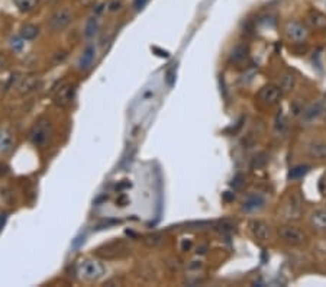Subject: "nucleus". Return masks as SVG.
I'll return each instance as SVG.
<instances>
[{
    "instance_id": "cd10ccee",
    "label": "nucleus",
    "mask_w": 326,
    "mask_h": 287,
    "mask_svg": "<svg viewBox=\"0 0 326 287\" xmlns=\"http://www.w3.org/2000/svg\"><path fill=\"white\" fill-rule=\"evenodd\" d=\"M12 47L15 48V49H20V48L23 47V42L19 38L12 39Z\"/></svg>"
},
{
    "instance_id": "c85d7f7f",
    "label": "nucleus",
    "mask_w": 326,
    "mask_h": 287,
    "mask_svg": "<svg viewBox=\"0 0 326 287\" xmlns=\"http://www.w3.org/2000/svg\"><path fill=\"white\" fill-rule=\"evenodd\" d=\"M6 66H8V58L0 54V70H3Z\"/></svg>"
},
{
    "instance_id": "aec40b11",
    "label": "nucleus",
    "mask_w": 326,
    "mask_h": 287,
    "mask_svg": "<svg viewBox=\"0 0 326 287\" xmlns=\"http://www.w3.org/2000/svg\"><path fill=\"white\" fill-rule=\"evenodd\" d=\"M13 147V135L6 129H0V154L8 153Z\"/></svg>"
},
{
    "instance_id": "2f4dec72",
    "label": "nucleus",
    "mask_w": 326,
    "mask_h": 287,
    "mask_svg": "<svg viewBox=\"0 0 326 287\" xmlns=\"http://www.w3.org/2000/svg\"><path fill=\"white\" fill-rule=\"evenodd\" d=\"M325 5H326V0H325Z\"/></svg>"
},
{
    "instance_id": "20e7f679",
    "label": "nucleus",
    "mask_w": 326,
    "mask_h": 287,
    "mask_svg": "<svg viewBox=\"0 0 326 287\" xmlns=\"http://www.w3.org/2000/svg\"><path fill=\"white\" fill-rule=\"evenodd\" d=\"M76 95V86L70 81L60 84L57 90L54 92V103L60 107H67L71 105Z\"/></svg>"
},
{
    "instance_id": "f8f14e48",
    "label": "nucleus",
    "mask_w": 326,
    "mask_h": 287,
    "mask_svg": "<svg viewBox=\"0 0 326 287\" xmlns=\"http://www.w3.org/2000/svg\"><path fill=\"white\" fill-rule=\"evenodd\" d=\"M250 228L254 238L258 241H269L271 238V226L264 220H252Z\"/></svg>"
},
{
    "instance_id": "dca6fc26",
    "label": "nucleus",
    "mask_w": 326,
    "mask_h": 287,
    "mask_svg": "<svg viewBox=\"0 0 326 287\" xmlns=\"http://www.w3.org/2000/svg\"><path fill=\"white\" fill-rule=\"evenodd\" d=\"M309 223L313 229L326 231V209H316L312 212Z\"/></svg>"
},
{
    "instance_id": "0eeeda50",
    "label": "nucleus",
    "mask_w": 326,
    "mask_h": 287,
    "mask_svg": "<svg viewBox=\"0 0 326 287\" xmlns=\"http://www.w3.org/2000/svg\"><path fill=\"white\" fill-rule=\"evenodd\" d=\"M73 20V15L67 8H61V9L55 10L51 18H49V28L52 31H63L66 29L71 23Z\"/></svg>"
},
{
    "instance_id": "9b49d317",
    "label": "nucleus",
    "mask_w": 326,
    "mask_h": 287,
    "mask_svg": "<svg viewBox=\"0 0 326 287\" xmlns=\"http://www.w3.org/2000/svg\"><path fill=\"white\" fill-rule=\"evenodd\" d=\"M39 86H41V78L38 76H26L20 78L16 89L22 96H28L34 93L35 90H38Z\"/></svg>"
},
{
    "instance_id": "6e6552de",
    "label": "nucleus",
    "mask_w": 326,
    "mask_h": 287,
    "mask_svg": "<svg viewBox=\"0 0 326 287\" xmlns=\"http://www.w3.org/2000/svg\"><path fill=\"white\" fill-rule=\"evenodd\" d=\"M49 135H51V124L48 121L42 119L31 131V141H32V144L39 147V145H44L48 141Z\"/></svg>"
},
{
    "instance_id": "39448f33",
    "label": "nucleus",
    "mask_w": 326,
    "mask_h": 287,
    "mask_svg": "<svg viewBox=\"0 0 326 287\" xmlns=\"http://www.w3.org/2000/svg\"><path fill=\"white\" fill-rule=\"evenodd\" d=\"M283 215L288 220H298L302 215V197L299 193L290 194L283 206Z\"/></svg>"
},
{
    "instance_id": "6ab92c4d",
    "label": "nucleus",
    "mask_w": 326,
    "mask_h": 287,
    "mask_svg": "<svg viewBox=\"0 0 326 287\" xmlns=\"http://www.w3.org/2000/svg\"><path fill=\"white\" fill-rule=\"evenodd\" d=\"M296 86V77L293 73H290V71H286L281 78H280V89H281V92H284V93H288V92H291L293 90V87Z\"/></svg>"
},
{
    "instance_id": "2eb2a0df",
    "label": "nucleus",
    "mask_w": 326,
    "mask_h": 287,
    "mask_svg": "<svg viewBox=\"0 0 326 287\" xmlns=\"http://www.w3.org/2000/svg\"><path fill=\"white\" fill-rule=\"evenodd\" d=\"M306 23L312 29H325L326 28V15L319 10L309 12L306 18Z\"/></svg>"
},
{
    "instance_id": "f257e3e1",
    "label": "nucleus",
    "mask_w": 326,
    "mask_h": 287,
    "mask_svg": "<svg viewBox=\"0 0 326 287\" xmlns=\"http://www.w3.org/2000/svg\"><path fill=\"white\" fill-rule=\"evenodd\" d=\"M278 238L281 239L284 244L291 245V247H298L302 245L305 241H306V234L303 231L298 228V226H293V225H283L277 229Z\"/></svg>"
},
{
    "instance_id": "a878e982",
    "label": "nucleus",
    "mask_w": 326,
    "mask_h": 287,
    "mask_svg": "<svg viewBox=\"0 0 326 287\" xmlns=\"http://www.w3.org/2000/svg\"><path fill=\"white\" fill-rule=\"evenodd\" d=\"M319 191L326 196V174H323L322 177H320V180H319Z\"/></svg>"
},
{
    "instance_id": "bb28decb",
    "label": "nucleus",
    "mask_w": 326,
    "mask_h": 287,
    "mask_svg": "<svg viewBox=\"0 0 326 287\" xmlns=\"http://www.w3.org/2000/svg\"><path fill=\"white\" fill-rule=\"evenodd\" d=\"M146 242H148L150 245H157V244H160V242H161V237H160V235H153V237H148Z\"/></svg>"
},
{
    "instance_id": "4be33fe9",
    "label": "nucleus",
    "mask_w": 326,
    "mask_h": 287,
    "mask_svg": "<svg viewBox=\"0 0 326 287\" xmlns=\"http://www.w3.org/2000/svg\"><path fill=\"white\" fill-rule=\"evenodd\" d=\"M38 2L39 0H13L16 8L23 13H28L31 10L35 9L38 6Z\"/></svg>"
},
{
    "instance_id": "c756f323",
    "label": "nucleus",
    "mask_w": 326,
    "mask_h": 287,
    "mask_svg": "<svg viewBox=\"0 0 326 287\" xmlns=\"http://www.w3.org/2000/svg\"><path fill=\"white\" fill-rule=\"evenodd\" d=\"M145 3H146V0H135V8L136 9H142Z\"/></svg>"
},
{
    "instance_id": "423d86ee",
    "label": "nucleus",
    "mask_w": 326,
    "mask_h": 287,
    "mask_svg": "<svg viewBox=\"0 0 326 287\" xmlns=\"http://www.w3.org/2000/svg\"><path fill=\"white\" fill-rule=\"evenodd\" d=\"M281 89L276 84H267V86L261 87L258 92V102L264 106H276L281 99Z\"/></svg>"
},
{
    "instance_id": "393cba45",
    "label": "nucleus",
    "mask_w": 326,
    "mask_h": 287,
    "mask_svg": "<svg viewBox=\"0 0 326 287\" xmlns=\"http://www.w3.org/2000/svg\"><path fill=\"white\" fill-rule=\"evenodd\" d=\"M286 122H287V121H286V118H284L283 113L277 116V121H276V129H277L280 134H283V131L287 128V124H286Z\"/></svg>"
},
{
    "instance_id": "412c9836",
    "label": "nucleus",
    "mask_w": 326,
    "mask_h": 287,
    "mask_svg": "<svg viewBox=\"0 0 326 287\" xmlns=\"http://www.w3.org/2000/svg\"><path fill=\"white\" fill-rule=\"evenodd\" d=\"M309 165L306 164H299V165H294L293 168H290V171H288V179L290 180H299V179H302L307 171H309Z\"/></svg>"
},
{
    "instance_id": "a211bd4d",
    "label": "nucleus",
    "mask_w": 326,
    "mask_h": 287,
    "mask_svg": "<svg viewBox=\"0 0 326 287\" xmlns=\"http://www.w3.org/2000/svg\"><path fill=\"white\" fill-rule=\"evenodd\" d=\"M247 58H248V48L242 44L236 45L230 52V61L233 64H242Z\"/></svg>"
},
{
    "instance_id": "7c9ffc66",
    "label": "nucleus",
    "mask_w": 326,
    "mask_h": 287,
    "mask_svg": "<svg viewBox=\"0 0 326 287\" xmlns=\"http://www.w3.org/2000/svg\"><path fill=\"white\" fill-rule=\"evenodd\" d=\"M119 6H121V3H112V6H110V9L112 10H116V9H119Z\"/></svg>"
},
{
    "instance_id": "4468645a",
    "label": "nucleus",
    "mask_w": 326,
    "mask_h": 287,
    "mask_svg": "<svg viewBox=\"0 0 326 287\" xmlns=\"http://www.w3.org/2000/svg\"><path fill=\"white\" fill-rule=\"evenodd\" d=\"M100 257H103V259H117V257H122V255H125L128 254V248H126L124 244H110V245H106L105 252H102V251H99L97 252Z\"/></svg>"
},
{
    "instance_id": "ddd939ff",
    "label": "nucleus",
    "mask_w": 326,
    "mask_h": 287,
    "mask_svg": "<svg viewBox=\"0 0 326 287\" xmlns=\"http://www.w3.org/2000/svg\"><path fill=\"white\" fill-rule=\"evenodd\" d=\"M322 113H323V105L320 102L307 106L305 110H302V122L305 125L313 124Z\"/></svg>"
},
{
    "instance_id": "f03ea898",
    "label": "nucleus",
    "mask_w": 326,
    "mask_h": 287,
    "mask_svg": "<svg viewBox=\"0 0 326 287\" xmlns=\"http://www.w3.org/2000/svg\"><path fill=\"white\" fill-rule=\"evenodd\" d=\"M105 268L100 263H97L95 260H86L78 266V276L81 278H84L87 281H95L97 278H100L103 276Z\"/></svg>"
},
{
    "instance_id": "f3484780",
    "label": "nucleus",
    "mask_w": 326,
    "mask_h": 287,
    "mask_svg": "<svg viewBox=\"0 0 326 287\" xmlns=\"http://www.w3.org/2000/svg\"><path fill=\"white\" fill-rule=\"evenodd\" d=\"M95 58H96V49H95V47H87L86 49L83 51L80 60H78V68L83 70V71H84V70H88V68L93 66Z\"/></svg>"
},
{
    "instance_id": "9d476101",
    "label": "nucleus",
    "mask_w": 326,
    "mask_h": 287,
    "mask_svg": "<svg viewBox=\"0 0 326 287\" xmlns=\"http://www.w3.org/2000/svg\"><path fill=\"white\" fill-rule=\"evenodd\" d=\"M265 206V197L259 193H251L242 202V211L247 213L261 211Z\"/></svg>"
},
{
    "instance_id": "1a4fd4ad",
    "label": "nucleus",
    "mask_w": 326,
    "mask_h": 287,
    "mask_svg": "<svg viewBox=\"0 0 326 287\" xmlns=\"http://www.w3.org/2000/svg\"><path fill=\"white\" fill-rule=\"evenodd\" d=\"M305 153L312 160H317V161L326 160V141H322V139L309 141L305 147Z\"/></svg>"
},
{
    "instance_id": "b1692460",
    "label": "nucleus",
    "mask_w": 326,
    "mask_h": 287,
    "mask_svg": "<svg viewBox=\"0 0 326 287\" xmlns=\"http://www.w3.org/2000/svg\"><path fill=\"white\" fill-rule=\"evenodd\" d=\"M96 32H97V20L95 19V18H92V19L87 22V25H86V37L87 38H92Z\"/></svg>"
},
{
    "instance_id": "5701e85b",
    "label": "nucleus",
    "mask_w": 326,
    "mask_h": 287,
    "mask_svg": "<svg viewBox=\"0 0 326 287\" xmlns=\"http://www.w3.org/2000/svg\"><path fill=\"white\" fill-rule=\"evenodd\" d=\"M39 35V29L35 25H25L23 28L20 29V38L31 41L35 39Z\"/></svg>"
},
{
    "instance_id": "7ed1b4c3",
    "label": "nucleus",
    "mask_w": 326,
    "mask_h": 287,
    "mask_svg": "<svg viewBox=\"0 0 326 287\" xmlns=\"http://www.w3.org/2000/svg\"><path fill=\"white\" fill-rule=\"evenodd\" d=\"M284 34L288 41H291L294 44H302L309 37V29L305 23H302L299 20H290L284 26Z\"/></svg>"
}]
</instances>
